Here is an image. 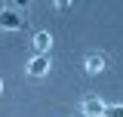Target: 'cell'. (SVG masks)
<instances>
[{"label":"cell","mask_w":123,"mask_h":117,"mask_svg":"<svg viewBox=\"0 0 123 117\" xmlns=\"http://www.w3.org/2000/svg\"><path fill=\"white\" fill-rule=\"evenodd\" d=\"M18 28H25L22 9L12 6V3H3L0 6V31H18Z\"/></svg>","instance_id":"6da1fadb"},{"label":"cell","mask_w":123,"mask_h":117,"mask_svg":"<svg viewBox=\"0 0 123 117\" xmlns=\"http://www.w3.org/2000/svg\"><path fill=\"white\" fill-rule=\"evenodd\" d=\"M55 9H59V13H65V9H71V0H59V3H55Z\"/></svg>","instance_id":"52a82bcc"},{"label":"cell","mask_w":123,"mask_h":117,"mask_svg":"<svg viewBox=\"0 0 123 117\" xmlns=\"http://www.w3.org/2000/svg\"><path fill=\"white\" fill-rule=\"evenodd\" d=\"M102 111H105V102L98 96H86L83 99V114L86 117H102Z\"/></svg>","instance_id":"277c9868"},{"label":"cell","mask_w":123,"mask_h":117,"mask_svg":"<svg viewBox=\"0 0 123 117\" xmlns=\"http://www.w3.org/2000/svg\"><path fill=\"white\" fill-rule=\"evenodd\" d=\"M25 71H28L31 77H43V74L49 71V58H46V56H34V58L28 62V68H25Z\"/></svg>","instance_id":"5b68a950"},{"label":"cell","mask_w":123,"mask_h":117,"mask_svg":"<svg viewBox=\"0 0 123 117\" xmlns=\"http://www.w3.org/2000/svg\"><path fill=\"white\" fill-rule=\"evenodd\" d=\"M31 43H34V56H46V52L52 49V34H49V31H37Z\"/></svg>","instance_id":"3957f363"},{"label":"cell","mask_w":123,"mask_h":117,"mask_svg":"<svg viewBox=\"0 0 123 117\" xmlns=\"http://www.w3.org/2000/svg\"><path fill=\"white\" fill-rule=\"evenodd\" d=\"M102 117H123V108H120V105H105Z\"/></svg>","instance_id":"8992f818"},{"label":"cell","mask_w":123,"mask_h":117,"mask_svg":"<svg viewBox=\"0 0 123 117\" xmlns=\"http://www.w3.org/2000/svg\"><path fill=\"white\" fill-rule=\"evenodd\" d=\"M108 65V58L102 56V52H92V56H86V62H83V71L89 74V77H95V74H102Z\"/></svg>","instance_id":"7a4b0ae2"},{"label":"cell","mask_w":123,"mask_h":117,"mask_svg":"<svg viewBox=\"0 0 123 117\" xmlns=\"http://www.w3.org/2000/svg\"><path fill=\"white\" fill-rule=\"evenodd\" d=\"M0 92H3V80H0Z\"/></svg>","instance_id":"ba28073f"}]
</instances>
